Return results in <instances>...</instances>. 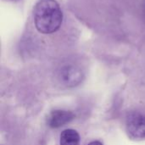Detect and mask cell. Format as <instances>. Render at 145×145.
Segmentation results:
<instances>
[{
  "label": "cell",
  "instance_id": "7",
  "mask_svg": "<svg viewBox=\"0 0 145 145\" xmlns=\"http://www.w3.org/2000/svg\"><path fill=\"white\" fill-rule=\"evenodd\" d=\"M5 1H7V2H18L20 0H5Z\"/></svg>",
  "mask_w": 145,
  "mask_h": 145
},
{
  "label": "cell",
  "instance_id": "3",
  "mask_svg": "<svg viewBox=\"0 0 145 145\" xmlns=\"http://www.w3.org/2000/svg\"><path fill=\"white\" fill-rule=\"evenodd\" d=\"M59 77L64 85L67 87H75L82 82L83 72L79 67L73 65H68L60 69Z\"/></svg>",
  "mask_w": 145,
  "mask_h": 145
},
{
  "label": "cell",
  "instance_id": "6",
  "mask_svg": "<svg viewBox=\"0 0 145 145\" xmlns=\"http://www.w3.org/2000/svg\"><path fill=\"white\" fill-rule=\"evenodd\" d=\"M88 145H103V144L99 141H93V142L89 143Z\"/></svg>",
  "mask_w": 145,
  "mask_h": 145
},
{
  "label": "cell",
  "instance_id": "2",
  "mask_svg": "<svg viewBox=\"0 0 145 145\" xmlns=\"http://www.w3.org/2000/svg\"><path fill=\"white\" fill-rule=\"evenodd\" d=\"M128 136L133 139L145 138V115L139 112L130 113L126 122Z\"/></svg>",
  "mask_w": 145,
  "mask_h": 145
},
{
  "label": "cell",
  "instance_id": "5",
  "mask_svg": "<svg viewBox=\"0 0 145 145\" xmlns=\"http://www.w3.org/2000/svg\"><path fill=\"white\" fill-rule=\"evenodd\" d=\"M60 145H80V135L73 129H66L60 135Z\"/></svg>",
  "mask_w": 145,
  "mask_h": 145
},
{
  "label": "cell",
  "instance_id": "4",
  "mask_svg": "<svg viewBox=\"0 0 145 145\" xmlns=\"http://www.w3.org/2000/svg\"><path fill=\"white\" fill-rule=\"evenodd\" d=\"M74 118L75 115L71 111L56 110L48 115L47 123L52 128H59L71 122Z\"/></svg>",
  "mask_w": 145,
  "mask_h": 145
},
{
  "label": "cell",
  "instance_id": "1",
  "mask_svg": "<svg viewBox=\"0 0 145 145\" xmlns=\"http://www.w3.org/2000/svg\"><path fill=\"white\" fill-rule=\"evenodd\" d=\"M37 30L42 34L57 31L63 21V13L56 0H39L33 10Z\"/></svg>",
  "mask_w": 145,
  "mask_h": 145
}]
</instances>
